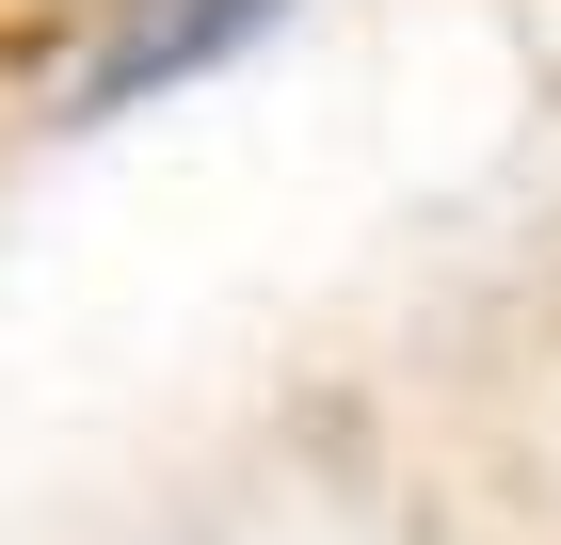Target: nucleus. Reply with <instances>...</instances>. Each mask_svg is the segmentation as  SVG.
<instances>
[{"instance_id": "f257e3e1", "label": "nucleus", "mask_w": 561, "mask_h": 545, "mask_svg": "<svg viewBox=\"0 0 561 545\" xmlns=\"http://www.w3.org/2000/svg\"><path fill=\"white\" fill-rule=\"evenodd\" d=\"M273 16H289V0H145V16H113V48L81 65V113L193 81V65H225V48H241V33H273Z\"/></svg>"}]
</instances>
